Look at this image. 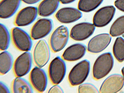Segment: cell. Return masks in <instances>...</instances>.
I'll use <instances>...</instances> for the list:
<instances>
[{
    "instance_id": "obj_25",
    "label": "cell",
    "mask_w": 124,
    "mask_h": 93,
    "mask_svg": "<svg viewBox=\"0 0 124 93\" xmlns=\"http://www.w3.org/2000/svg\"><path fill=\"white\" fill-rule=\"evenodd\" d=\"M79 93H98L96 88L92 84L85 83L80 85L78 88Z\"/></svg>"
},
{
    "instance_id": "obj_23",
    "label": "cell",
    "mask_w": 124,
    "mask_h": 93,
    "mask_svg": "<svg viewBox=\"0 0 124 93\" xmlns=\"http://www.w3.org/2000/svg\"><path fill=\"white\" fill-rule=\"evenodd\" d=\"M110 34L112 36L116 37L124 33V16L117 18L111 27Z\"/></svg>"
},
{
    "instance_id": "obj_29",
    "label": "cell",
    "mask_w": 124,
    "mask_h": 93,
    "mask_svg": "<svg viewBox=\"0 0 124 93\" xmlns=\"http://www.w3.org/2000/svg\"><path fill=\"white\" fill-rule=\"evenodd\" d=\"M41 0H21L23 2L25 3L29 4H32L36 3Z\"/></svg>"
},
{
    "instance_id": "obj_2",
    "label": "cell",
    "mask_w": 124,
    "mask_h": 93,
    "mask_svg": "<svg viewBox=\"0 0 124 93\" xmlns=\"http://www.w3.org/2000/svg\"><path fill=\"white\" fill-rule=\"evenodd\" d=\"M90 70V63L86 60L77 63L71 69L68 76L70 84L75 86L83 83L86 79Z\"/></svg>"
},
{
    "instance_id": "obj_30",
    "label": "cell",
    "mask_w": 124,
    "mask_h": 93,
    "mask_svg": "<svg viewBox=\"0 0 124 93\" xmlns=\"http://www.w3.org/2000/svg\"><path fill=\"white\" fill-rule=\"evenodd\" d=\"M75 0H60L61 3L64 4H66L71 3Z\"/></svg>"
},
{
    "instance_id": "obj_24",
    "label": "cell",
    "mask_w": 124,
    "mask_h": 93,
    "mask_svg": "<svg viewBox=\"0 0 124 93\" xmlns=\"http://www.w3.org/2000/svg\"><path fill=\"white\" fill-rule=\"evenodd\" d=\"M10 41L9 33L6 27L3 24H0V49L6 50L9 46Z\"/></svg>"
},
{
    "instance_id": "obj_8",
    "label": "cell",
    "mask_w": 124,
    "mask_h": 93,
    "mask_svg": "<svg viewBox=\"0 0 124 93\" xmlns=\"http://www.w3.org/2000/svg\"><path fill=\"white\" fill-rule=\"evenodd\" d=\"M52 27L51 20L46 18L40 19L32 26L30 31V37L34 40L43 38L49 34Z\"/></svg>"
},
{
    "instance_id": "obj_13",
    "label": "cell",
    "mask_w": 124,
    "mask_h": 93,
    "mask_svg": "<svg viewBox=\"0 0 124 93\" xmlns=\"http://www.w3.org/2000/svg\"><path fill=\"white\" fill-rule=\"evenodd\" d=\"M116 11L113 6H106L99 9L94 14L93 19V24L97 27H104L111 21Z\"/></svg>"
},
{
    "instance_id": "obj_1",
    "label": "cell",
    "mask_w": 124,
    "mask_h": 93,
    "mask_svg": "<svg viewBox=\"0 0 124 93\" xmlns=\"http://www.w3.org/2000/svg\"><path fill=\"white\" fill-rule=\"evenodd\" d=\"M114 62L113 58L110 53H104L99 56L93 66L92 73L93 78L98 80L106 76L112 69Z\"/></svg>"
},
{
    "instance_id": "obj_21",
    "label": "cell",
    "mask_w": 124,
    "mask_h": 93,
    "mask_svg": "<svg viewBox=\"0 0 124 93\" xmlns=\"http://www.w3.org/2000/svg\"><path fill=\"white\" fill-rule=\"evenodd\" d=\"M103 0H79L78 5V9L85 12L92 11L97 8Z\"/></svg>"
},
{
    "instance_id": "obj_19",
    "label": "cell",
    "mask_w": 124,
    "mask_h": 93,
    "mask_svg": "<svg viewBox=\"0 0 124 93\" xmlns=\"http://www.w3.org/2000/svg\"><path fill=\"white\" fill-rule=\"evenodd\" d=\"M13 93H32L31 86L25 80L21 77H16L13 80L11 85Z\"/></svg>"
},
{
    "instance_id": "obj_11",
    "label": "cell",
    "mask_w": 124,
    "mask_h": 93,
    "mask_svg": "<svg viewBox=\"0 0 124 93\" xmlns=\"http://www.w3.org/2000/svg\"><path fill=\"white\" fill-rule=\"evenodd\" d=\"M124 84V78L121 75L114 74L103 81L99 90L100 93H116L120 91Z\"/></svg>"
},
{
    "instance_id": "obj_4",
    "label": "cell",
    "mask_w": 124,
    "mask_h": 93,
    "mask_svg": "<svg viewBox=\"0 0 124 93\" xmlns=\"http://www.w3.org/2000/svg\"><path fill=\"white\" fill-rule=\"evenodd\" d=\"M66 66L63 60L59 57L54 59L50 63L48 69L49 79L52 83L58 85L62 80L66 72Z\"/></svg>"
},
{
    "instance_id": "obj_10",
    "label": "cell",
    "mask_w": 124,
    "mask_h": 93,
    "mask_svg": "<svg viewBox=\"0 0 124 93\" xmlns=\"http://www.w3.org/2000/svg\"><path fill=\"white\" fill-rule=\"evenodd\" d=\"M95 29L93 24L88 22H82L74 26L70 33V37L77 41L85 40L91 36Z\"/></svg>"
},
{
    "instance_id": "obj_26",
    "label": "cell",
    "mask_w": 124,
    "mask_h": 93,
    "mask_svg": "<svg viewBox=\"0 0 124 93\" xmlns=\"http://www.w3.org/2000/svg\"><path fill=\"white\" fill-rule=\"evenodd\" d=\"M48 93H63L62 88L57 85H55L51 88L48 91Z\"/></svg>"
},
{
    "instance_id": "obj_6",
    "label": "cell",
    "mask_w": 124,
    "mask_h": 93,
    "mask_svg": "<svg viewBox=\"0 0 124 93\" xmlns=\"http://www.w3.org/2000/svg\"><path fill=\"white\" fill-rule=\"evenodd\" d=\"M49 46L44 39H40L35 45L33 50L32 57L37 66L41 68L48 62L50 57Z\"/></svg>"
},
{
    "instance_id": "obj_12",
    "label": "cell",
    "mask_w": 124,
    "mask_h": 93,
    "mask_svg": "<svg viewBox=\"0 0 124 93\" xmlns=\"http://www.w3.org/2000/svg\"><path fill=\"white\" fill-rule=\"evenodd\" d=\"M38 14L37 8L33 6H28L21 9L16 15L14 24L19 27L28 25L32 23Z\"/></svg>"
},
{
    "instance_id": "obj_18",
    "label": "cell",
    "mask_w": 124,
    "mask_h": 93,
    "mask_svg": "<svg viewBox=\"0 0 124 93\" xmlns=\"http://www.w3.org/2000/svg\"><path fill=\"white\" fill-rule=\"evenodd\" d=\"M60 1V0H43L37 8L38 14L40 16L44 17L51 15L57 8Z\"/></svg>"
},
{
    "instance_id": "obj_27",
    "label": "cell",
    "mask_w": 124,
    "mask_h": 93,
    "mask_svg": "<svg viewBox=\"0 0 124 93\" xmlns=\"http://www.w3.org/2000/svg\"><path fill=\"white\" fill-rule=\"evenodd\" d=\"M114 5L118 9L124 12V0H116Z\"/></svg>"
},
{
    "instance_id": "obj_5",
    "label": "cell",
    "mask_w": 124,
    "mask_h": 93,
    "mask_svg": "<svg viewBox=\"0 0 124 93\" xmlns=\"http://www.w3.org/2000/svg\"><path fill=\"white\" fill-rule=\"evenodd\" d=\"M13 43L19 50L27 52L30 50L32 46L31 38L24 31L17 27L13 28L11 31Z\"/></svg>"
},
{
    "instance_id": "obj_15",
    "label": "cell",
    "mask_w": 124,
    "mask_h": 93,
    "mask_svg": "<svg viewBox=\"0 0 124 93\" xmlns=\"http://www.w3.org/2000/svg\"><path fill=\"white\" fill-rule=\"evenodd\" d=\"M82 13L78 10L71 7L62 8L55 15L56 19L60 22L69 23L74 22L82 16Z\"/></svg>"
},
{
    "instance_id": "obj_20",
    "label": "cell",
    "mask_w": 124,
    "mask_h": 93,
    "mask_svg": "<svg viewBox=\"0 0 124 93\" xmlns=\"http://www.w3.org/2000/svg\"><path fill=\"white\" fill-rule=\"evenodd\" d=\"M13 59L10 53L4 51L0 54V73L5 75L11 69L13 65Z\"/></svg>"
},
{
    "instance_id": "obj_22",
    "label": "cell",
    "mask_w": 124,
    "mask_h": 93,
    "mask_svg": "<svg viewBox=\"0 0 124 93\" xmlns=\"http://www.w3.org/2000/svg\"><path fill=\"white\" fill-rule=\"evenodd\" d=\"M113 52L117 60L120 62L124 61V39L121 37L116 39L113 47Z\"/></svg>"
},
{
    "instance_id": "obj_31",
    "label": "cell",
    "mask_w": 124,
    "mask_h": 93,
    "mask_svg": "<svg viewBox=\"0 0 124 93\" xmlns=\"http://www.w3.org/2000/svg\"><path fill=\"white\" fill-rule=\"evenodd\" d=\"M121 72L122 74L124 77V67H123L121 70Z\"/></svg>"
},
{
    "instance_id": "obj_17",
    "label": "cell",
    "mask_w": 124,
    "mask_h": 93,
    "mask_svg": "<svg viewBox=\"0 0 124 93\" xmlns=\"http://www.w3.org/2000/svg\"><path fill=\"white\" fill-rule=\"evenodd\" d=\"M21 0H2L0 3V17L5 19L12 16L18 8Z\"/></svg>"
},
{
    "instance_id": "obj_3",
    "label": "cell",
    "mask_w": 124,
    "mask_h": 93,
    "mask_svg": "<svg viewBox=\"0 0 124 93\" xmlns=\"http://www.w3.org/2000/svg\"><path fill=\"white\" fill-rule=\"evenodd\" d=\"M69 38V31L67 27L61 25L57 28L52 34L49 39L52 51L56 53L62 50L66 45Z\"/></svg>"
},
{
    "instance_id": "obj_16",
    "label": "cell",
    "mask_w": 124,
    "mask_h": 93,
    "mask_svg": "<svg viewBox=\"0 0 124 93\" xmlns=\"http://www.w3.org/2000/svg\"><path fill=\"white\" fill-rule=\"evenodd\" d=\"M86 47L84 45L77 43L72 45L67 48L63 52L62 57L68 61H73L79 60L85 55Z\"/></svg>"
},
{
    "instance_id": "obj_9",
    "label": "cell",
    "mask_w": 124,
    "mask_h": 93,
    "mask_svg": "<svg viewBox=\"0 0 124 93\" xmlns=\"http://www.w3.org/2000/svg\"><path fill=\"white\" fill-rule=\"evenodd\" d=\"M29 80L34 89L39 93L45 90L47 84V78L45 71L41 68L36 67L30 73Z\"/></svg>"
},
{
    "instance_id": "obj_14",
    "label": "cell",
    "mask_w": 124,
    "mask_h": 93,
    "mask_svg": "<svg viewBox=\"0 0 124 93\" xmlns=\"http://www.w3.org/2000/svg\"><path fill=\"white\" fill-rule=\"evenodd\" d=\"M111 38L108 33L98 34L92 38L87 45V50L90 53H96L104 50L110 43Z\"/></svg>"
},
{
    "instance_id": "obj_7",
    "label": "cell",
    "mask_w": 124,
    "mask_h": 93,
    "mask_svg": "<svg viewBox=\"0 0 124 93\" xmlns=\"http://www.w3.org/2000/svg\"><path fill=\"white\" fill-rule=\"evenodd\" d=\"M32 57L30 53L25 52L17 57L13 65V70L16 77H21L27 74L30 70Z\"/></svg>"
},
{
    "instance_id": "obj_28",
    "label": "cell",
    "mask_w": 124,
    "mask_h": 93,
    "mask_svg": "<svg viewBox=\"0 0 124 93\" xmlns=\"http://www.w3.org/2000/svg\"><path fill=\"white\" fill-rule=\"evenodd\" d=\"M10 93L7 87L2 82H0V93Z\"/></svg>"
}]
</instances>
